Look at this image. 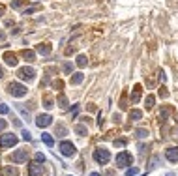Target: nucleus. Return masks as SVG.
Segmentation results:
<instances>
[{"label":"nucleus","instance_id":"6e6552de","mask_svg":"<svg viewBox=\"0 0 178 176\" xmlns=\"http://www.w3.org/2000/svg\"><path fill=\"white\" fill-rule=\"evenodd\" d=\"M51 122H53V118H51V114H39L38 118H36V126L41 129V128H47V126H51Z\"/></svg>","mask_w":178,"mask_h":176},{"label":"nucleus","instance_id":"72a5a7b5","mask_svg":"<svg viewBox=\"0 0 178 176\" xmlns=\"http://www.w3.org/2000/svg\"><path fill=\"white\" fill-rule=\"evenodd\" d=\"M62 86H64L62 81H54V88H56V90H62Z\"/></svg>","mask_w":178,"mask_h":176},{"label":"nucleus","instance_id":"cd10ccee","mask_svg":"<svg viewBox=\"0 0 178 176\" xmlns=\"http://www.w3.org/2000/svg\"><path fill=\"white\" fill-rule=\"evenodd\" d=\"M8 112H10L8 105H0V114H8Z\"/></svg>","mask_w":178,"mask_h":176},{"label":"nucleus","instance_id":"dca6fc26","mask_svg":"<svg viewBox=\"0 0 178 176\" xmlns=\"http://www.w3.org/2000/svg\"><path fill=\"white\" fill-rule=\"evenodd\" d=\"M83 79H84V75L79 71V73H73V77L69 79V82H71V84H81V82H83Z\"/></svg>","mask_w":178,"mask_h":176},{"label":"nucleus","instance_id":"20e7f679","mask_svg":"<svg viewBox=\"0 0 178 176\" xmlns=\"http://www.w3.org/2000/svg\"><path fill=\"white\" fill-rule=\"evenodd\" d=\"M133 163V156L130 152H120L116 156V167H127Z\"/></svg>","mask_w":178,"mask_h":176},{"label":"nucleus","instance_id":"a878e982","mask_svg":"<svg viewBox=\"0 0 178 176\" xmlns=\"http://www.w3.org/2000/svg\"><path fill=\"white\" fill-rule=\"evenodd\" d=\"M43 107H45V109H51V107H53V100H51V97H45Z\"/></svg>","mask_w":178,"mask_h":176},{"label":"nucleus","instance_id":"9d476101","mask_svg":"<svg viewBox=\"0 0 178 176\" xmlns=\"http://www.w3.org/2000/svg\"><path fill=\"white\" fill-rule=\"evenodd\" d=\"M4 62H6L8 66H11V68H13V66H17V62H19V60H17V54H15V53L6 51V53H4Z\"/></svg>","mask_w":178,"mask_h":176},{"label":"nucleus","instance_id":"b1692460","mask_svg":"<svg viewBox=\"0 0 178 176\" xmlns=\"http://www.w3.org/2000/svg\"><path fill=\"white\" fill-rule=\"evenodd\" d=\"M115 146H118V148L126 146V139H115Z\"/></svg>","mask_w":178,"mask_h":176},{"label":"nucleus","instance_id":"4468645a","mask_svg":"<svg viewBox=\"0 0 178 176\" xmlns=\"http://www.w3.org/2000/svg\"><path fill=\"white\" fill-rule=\"evenodd\" d=\"M21 56H23L26 62H34L36 60V53L30 51V49H23V51H21Z\"/></svg>","mask_w":178,"mask_h":176},{"label":"nucleus","instance_id":"5701e85b","mask_svg":"<svg viewBox=\"0 0 178 176\" xmlns=\"http://www.w3.org/2000/svg\"><path fill=\"white\" fill-rule=\"evenodd\" d=\"M6 174H8V176H19L17 169H13V167H8V169H6Z\"/></svg>","mask_w":178,"mask_h":176},{"label":"nucleus","instance_id":"f257e3e1","mask_svg":"<svg viewBox=\"0 0 178 176\" xmlns=\"http://www.w3.org/2000/svg\"><path fill=\"white\" fill-rule=\"evenodd\" d=\"M8 92L11 94V96H15V97H23V96H26V86L25 84H21V82H10L8 84Z\"/></svg>","mask_w":178,"mask_h":176},{"label":"nucleus","instance_id":"6ab92c4d","mask_svg":"<svg viewBox=\"0 0 178 176\" xmlns=\"http://www.w3.org/2000/svg\"><path fill=\"white\" fill-rule=\"evenodd\" d=\"M141 118H142V112L141 111H137V109L130 111V120H141Z\"/></svg>","mask_w":178,"mask_h":176},{"label":"nucleus","instance_id":"37998d69","mask_svg":"<svg viewBox=\"0 0 178 176\" xmlns=\"http://www.w3.org/2000/svg\"><path fill=\"white\" fill-rule=\"evenodd\" d=\"M167 176H171V174H167Z\"/></svg>","mask_w":178,"mask_h":176},{"label":"nucleus","instance_id":"412c9836","mask_svg":"<svg viewBox=\"0 0 178 176\" xmlns=\"http://www.w3.org/2000/svg\"><path fill=\"white\" fill-rule=\"evenodd\" d=\"M75 133L79 137H84L86 135V126H75Z\"/></svg>","mask_w":178,"mask_h":176},{"label":"nucleus","instance_id":"c85d7f7f","mask_svg":"<svg viewBox=\"0 0 178 176\" xmlns=\"http://www.w3.org/2000/svg\"><path fill=\"white\" fill-rule=\"evenodd\" d=\"M36 161H39V163H43V161H45V156H43L41 152H38V154H36Z\"/></svg>","mask_w":178,"mask_h":176},{"label":"nucleus","instance_id":"393cba45","mask_svg":"<svg viewBox=\"0 0 178 176\" xmlns=\"http://www.w3.org/2000/svg\"><path fill=\"white\" fill-rule=\"evenodd\" d=\"M150 107H154V96L146 97V109H150Z\"/></svg>","mask_w":178,"mask_h":176},{"label":"nucleus","instance_id":"4c0bfd02","mask_svg":"<svg viewBox=\"0 0 178 176\" xmlns=\"http://www.w3.org/2000/svg\"><path fill=\"white\" fill-rule=\"evenodd\" d=\"M71 53H75V49H73V47H68V49H66V54H68V56H69V54H71Z\"/></svg>","mask_w":178,"mask_h":176},{"label":"nucleus","instance_id":"7c9ffc66","mask_svg":"<svg viewBox=\"0 0 178 176\" xmlns=\"http://www.w3.org/2000/svg\"><path fill=\"white\" fill-rule=\"evenodd\" d=\"M167 96H169L167 88H163V86H161V88H159V97H167Z\"/></svg>","mask_w":178,"mask_h":176},{"label":"nucleus","instance_id":"c9c22d12","mask_svg":"<svg viewBox=\"0 0 178 176\" xmlns=\"http://www.w3.org/2000/svg\"><path fill=\"white\" fill-rule=\"evenodd\" d=\"M6 126H8V122H6V120H2V118H0V131H4V129H6Z\"/></svg>","mask_w":178,"mask_h":176},{"label":"nucleus","instance_id":"2f4dec72","mask_svg":"<svg viewBox=\"0 0 178 176\" xmlns=\"http://www.w3.org/2000/svg\"><path fill=\"white\" fill-rule=\"evenodd\" d=\"M23 139H25V140H32V137H30V131L23 129Z\"/></svg>","mask_w":178,"mask_h":176},{"label":"nucleus","instance_id":"ea45409f","mask_svg":"<svg viewBox=\"0 0 178 176\" xmlns=\"http://www.w3.org/2000/svg\"><path fill=\"white\" fill-rule=\"evenodd\" d=\"M4 38H6V34H4V32H0V39H4Z\"/></svg>","mask_w":178,"mask_h":176},{"label":"nucleus","instance_id":"1a4fd4ad","mask_svg":"<svg viewBox=\"0 0 178 176\" xmlns=\"http://www.w3.org/2000/svg\"><path fill=\"white\" fill-rule=\"evenodd\" d=\"M41 172H43V167H41L39 161H32V163L28 165V174H30V176H38Z\"/></svg>","mask_w":178,"mask_h":176},{"label":"nucleus","instance_id":"39448f33","mask_svg":"<svg viewBox=\"0 0 178 176\" xmlns=\"http://www.w3.org/2000/svg\"><path fill=\"white\" fill-rule=\"evenodd\" d=\"M17 144V137L13 135V133H6V135L0 137V146L2 148H11V146Z\"/></svg>","mask_w":178,"mask_h":176},{"label":"nucleus","instance_id":"0eeeda50","mask_svg":"<svg viewBox=\"0 0 178 176\" xmlns=\"http://www.w3.org/2000/svg\"><path fill=\"white\" fill-rule=\"evenodd\" d=\"M26 157H28V150H17V152H13L11 154V161H13V163H25V161H26Z\"/></svg>","mask_w":178,"mask_h":176},{"label":"nucleus","instance_id":"2eb2a0df","mask_svg":"<svg viewBox=\"0 0 178 176\" xmlns=\"http://www.w3.org/2000/svg\"><path fill=\"white\" fill-rule=\"evenodd\" d=\"M54 135H56V137H66V135H68V129H66V126H62V124H56V128H54Z\"/></svg>","mask_w":178,"mask_h":176},{"label":"nucleus","instance_id":"f704fd0d","mask_svg":"<svg viewBox=\"0 0 178 176\" xmlns=\"http://www.w3.org/2000/svg\"><path fill=\"white\" fill-rule=\"evenodd\" d=\"M139 171H137V169H130V171H127L126 172V176H135V174H137Z\"/></svg>","mask_w":178,"mask_h":176},{"label":"nucleus","instance_id":"7ed1b4c3","mask_svg":"<svg viewBox=\"0 0 178 176\" xmlns=\"http://www.w3.org/2000/svg\"><path fill=\"white\" fill-rule=\"evenodd\" d=\"M94 159L98 161L99 165H105V163H109L111 154H109V150H105V148H98V150H94Z\"/></svg>","mask_w":178,"mask_h":176},{"label":"nucleus","instance_id":"9b49d317","mask_svg":"<svg viewBox=\"0 0 178 176\" xmlns=\"http://www.w3.org/2000/svg\"><path fill=\"white\" fill-rule=\"evenodd\" d=\"M165 156H167V159L169 161H173V163H178V146L174 148H167V152H165Z\"/></svg>","mask_w":178,"mask_h":176},{"label":"nucleus","instance_id":"a19ab883","mask_svg":"<svg viewBox=\"0 0 178 176\" xmlns=\"http://www.w3.org/2000/svg\"><path fill=\"white\" fill-rule=\"evenodd\" d=\"M90 176H101V174H98V172H92V174H90Z\"/></svg>","mask_w":178,"mask_h":176},{"label":"nucleus","instance_id":"bb28decb","mask_svg":"<svg viewBox=\"0 0 178 176\" xmlns=\"http://www.w3.org/2000/svg\"><path fill=\"white\" fill-rule=\"evenodd\" d=\"M146 135H148L146 129H137V137H139V139H144Z\"/></svg>","mask_w":178,"mask_h":176},{"label":"nucleus","instance_id":"c756f323","mask_svg":"<svg viewBox=\"0 0 178 176\" xmlns=\"http://www.w3.org/2000/svg\"><path fill=\"white\" fill-rule=\"evenodd\" d=\"M71 69H73V64H69V62L64 64V71H66V73H71Z\"/></svg>","mask_w":178,"mask_h":176},{"label":"nucleus","instance_id":"f3484780","mask_svg":"<svg viewBox=\"0 0 178 176\" xmlns=\"http://www.w3.org/2000/svg\"><path fill=\"white\" fill-rule=\"evenodd\" d=\"M26 4H28V0H13V2H11V8H13V10H21V8H25Z\"/></svg>","mask_w":178,"mask_h":176},{"label":"nucleus","instance_id":"473e14b6","mask_svg":"<svg viewBox=\"0 0 178 176\" xmlns=\"http://www.w3.org/2000/svg\"><path fill=\"white\" fill-rule=\"evenodd\" d=\"M36 10H38V6H32V8H28V10H25V15H30V13H34Z\"/></svg>","mask_w":178,"mask_h":176},{"label":"nucleus","instance_id":"f03ea898","mask_svg":"<svg viewBox=\"0 0 178 176\" xmlns=\"http://www.w3.org/2000/svg\"><path fill=\"white\" fill-rule=\"evenodd\" d=\"M58 150H60V154L64 157H71V156H75V144H71V143H68V140H62L60 143V146H58Z\"/></svg>","mask_w":178,"mask_h":176},{"label":"nucleus","instance_id":"aec40b11","mask_svg":"<svg viewBox=\"0 0 178 176\" xmlns=\"http://www.w3.org/2000/svg\"><path fill=\"white\" fill-rule=\"evenodd\" d=\"M86 64H88V58H86L84 54H79V56H77V66H79V68H84Z\"/></svg>","mask_w":178,"mask_h":176},{"label":"nucleus","instance_id":"423d86ee","mask_svg":"<svg viewBox=\"0 0 178 176\" xmlns=\"http://www.w3.org/2000/svg\"><path fill=\"white\" fill-rule=\"evenodd\" d=\"M34 75H36V71H34L30 66H28V68L25 66V68H21L19 71H17V77H19L21 81H32V79H34Z\"/></svg>","mask_w":178,"mask_h":176},{"label":"nucleus","instance_id":"4be33fe9","mask_svg":"<svg viewBox=\"0 0 178 176\" xmlns=\"http://www.w3.org/2000/svg\"><path fill=\"white\" fill-rule=\"evenodd\" d=\"M56 103H58L62 109H66V107H68V100H66V96H62V94H60V96H58V101H56Z\"/></svg>","mask_w":178,"mask_h":176},{"label":"nucleus","instance_id":"a211bd4d","mask_svg":"<svg viewBox=\"0 0 178 176\" xmlns=\"http://www.w3.org/2000/svg\"><path fill=\"white\" fill-rule=\"evenodd\" d=\"M41 140H43L47 146H53V144H54V139L49 135V133H41Z\"/></svg>","mask_w":178,"mask_h":176},{"label":"nucleus","instance_id":"e433bc0d","mask_svg":"<svg viewBox=\"0 0 178 176\" xmlns=\"http://www.w3.org/2000/svg\"><path fill=\"white\" fill-rule=\"evenodd\" d=\"M4 13H6V6H4V4H0V17H2Z\"/></svg>","mask_w":178,"mask_h":176},{"label":"nucleus","instance_id":"58836bf2","mask_svg":"<svg viewBox=\"0 0 178 176\" xmlns=\"http://www.w3.org/2000/svg\"><path fill=\"white\" fill-rule=\"evenodd\" d=\"M2 77H4V69L0 68V79H2Z\"/></svg>","mask_w":178,"mask_h":176},{"label":"nucleus","instance_id":"f8f14e48","mask_svg":"<svg viewBox=\"0 0 178 176\" xmlns=\"http://www.w3.org/2000/svg\"><path fill=\"white\" fill-rule=\"evenodd\" d=\"M51 51H53V47L49 45V43H39V45H36V53H39V54H51Z\"/></svg>","mask_w":178,"mask_h":176},{"label":"nucleus","instance_id":"ddd939ff","mask_svg":"<svg viewBox=\"0 0 178 176\" xmlns=\"http://www.w3.org/2000/svg\"><path fill=\"white\" fill-rule=\"evenodd\" d=\"M141 94H142V88H141V84H135V86H133V94H131V103H139V100H141Z\"/></svg>","mask_w":178,"mask_h":176},{"label":"nucleus","instance_id":"79ce46f5","mask_svg":"<svg viewBox=\"0 0 178 176\" xmlns=\"http://www.w3.org/2000/svg\"><path fill=\"white\" fill-rule=\"evenodd\" d=\"M0 176H2V172H0Z\"/></svg>","mask_w":178,"mask_h":176}]
</instances>
